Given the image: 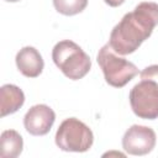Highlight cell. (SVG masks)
Listing matches in <instances>:
<instances>
[{"instance_id": "obj_1", "label": "cell", "mask_w": 158, "mask_h": 158, "mask_svg": "<svg viewBox=\"0 0 158 158\" xmlns=\"http://www.w3.org/2000/svg\"><path fill=\"white\" fill-rule=\"evenodd\" d=\"M157 25L158 4L142 1L112 28L109 44L117 54H131L152 35Z\"/></svg>"}, {"instance_id": "obj_2", "label": "cell", "mask_w": 158, "mask_h": 158, "mask_svg": "<svg viewBox=\"0 0 158 158\" xmlns=\"http://www.w3.org/2000/svg\"><path fill=\"white\" fill-rule=\"evenodd\" d=\"M52 59L57 68L69 79L79 80L84 78L90 68V57L70 40H63L56 43L52 49Z\"/></svg>"}, {"instance_id": "obj_3", "label": "cell", "mask_w": 158, "mask_h": 158, "mask_svg": "<svg viewBox=\"0 0 158 158\" xmlns=\"http://www.w3.org/2000/svg\"><path fill=\"white\" fill-rule=\"evenodd\" d=\"M96 60L104 73L105 81L114 88L125 86L138 74L137 67L132 62L118 57L109 43L99 49Z\"/></svg>"}, {"instance_id": "obj_4", "label": "cell", "mask_w": 158, "mask_h": 158, "mask_svg": "<svg viewBox=\"0 0 158 158\" xmlns=\"http://www.w3.org/2000/svg\"><path fill=\"white\" fill-rule=\"evenodd\" d=\"M56 144L64 152H86L94 143L93 131L75 117L65 118L56 132Z\"/></svg>"}, {"instance_id": "obj_5", "label": "cell", "mask_w": 158, "mask_h": 158, "mask_svg": "<svg viewBox=\"0 0 158 158\" xmlns=\"http://www.w3.org/2000/svg\"><path fill=\"white\" fill-rule=\"evenodd\" d=\"M128 99L136 116L144 120L158 118V84L156 81L141 79L131 89Z\"/></svg>"}, {"instance_id": "obj_6", "label": "cell", "mask_w": 158, "mask_h": 158, "mask_svg": "<svg viewBox=\"0 0 158 158\" xmlns=\"http://www.w3.org/2000/svg\"><path fill=\"white\" fill-rule=\"evenodd\" d=\"M156 132L147 126L132 125L122 137V148L132 156H144L156 146Z\"/></svg>"}, {"instance_id": "obj_7", "label": "cell", "mask_w": 158, "mask_h": 158, "mask_svg": "<svg viewBox=\"0 0 158 158\" xmlns=\"http://www.w3.org/2000/svg\"><path fill=\"white\" fill-rule=\"evenodd\" d=\"M56 121L54 111L44 104H37L30 107L23 117V126L32 136L47 135Z\"/></svg>"}, {"instance_id": "obj_8", "label": "cell", "mask_w": 158, "mask_h": 158, "mask_svg": "<svg viewBox=\"0 0 158 158\" xmlns=\"http://www.w3.org/2000/svg\"><path fill=\"white\" fill-rule=\"evenodd\" d=\"M16 67L20 73L27 78H37L44 67L43 58L41 53L31 46L21 48L16 54Z\"/></svg>"}, {"instance_id": "obj_9", "label": "cell", "mask_w": 158, "mask_h": 158, "mask_svg": "<svg viewBox=\"0 0 158 158\" xmlns=\"http://www.w3.org/2000/svg\"><path fill=\"white\" fill-rule=\"evenodd\" d=\"M25 102V94L23 91L14 85V84H5L0 88V115L5 117L16 112L19 109L22 107Z\"/></svg>"}, {"instance_id": "obj_10", "label": "cell", "mask_w": 158, "mask_h": 158, "mask_svg": "<svg viewBox=\"0 0 158 158\" xmlns=\"http://www.w3.org/2000/svg\"><path fill=\"white\" fill-rule=\"evenodd\" d=\"M23 139L15 130H5L0 136V156L1 158H16L21 154Z\"/></svg>"}, {"instance_id": "obj_11", "label": "cell", "mask_w": 158, "mask_h": 158, "mask_svg": "<svg viewBox=\"0 0 158 158\" xmlns=\"http://www.w3.org/2000/svg\"><path fill=\"white\" fill-rule=\"evenodd\" d=\"M54 9L65 16H73L81 12L86 5L88 0H53Z\"/></svg>"}, {"instance_id": "obj_12", "label": "cell", "mask_w": 158, "mask_h": 158, "mask_svg": "<svg viewBox=\"0 0 158 158\" xmlns=\"http://www.w3.org/2000/svg\"><path fill=\"white\" fill-rule=\"evenodd\" d=\"M141 79H148L153 80L158 84V64H153L149 67H146L141 73H139Z\"/></svg>"}, {"instance_id": "obj_13", "label": "cell", "mask_w": 158, "mask_h": 158, "mask_svg": "<svg viewBox=\"0 0 158 158\" xmlns=\"http://www.w3.org/2000/svg\"><path fill=\"white\" fill-rule=\"evenodd\" d=\"M104 1H105V4H107L111 7H117L125 2V0H104Z\"/></svg>"}, {"instance_id": "obj_14", "label": "cell", "mask_w": 158, "mask_h": 158, "mask_svg": "<svg viewBox=\"0 0 158 158\" xmlns=\"http://www.w3.org/2000/svg\"><path fill=\"white\" fill-rule=\"evenodd\" d=\"M5 1H7V2H17L20 0H5Z\"/></svg>"}]
</instances>
